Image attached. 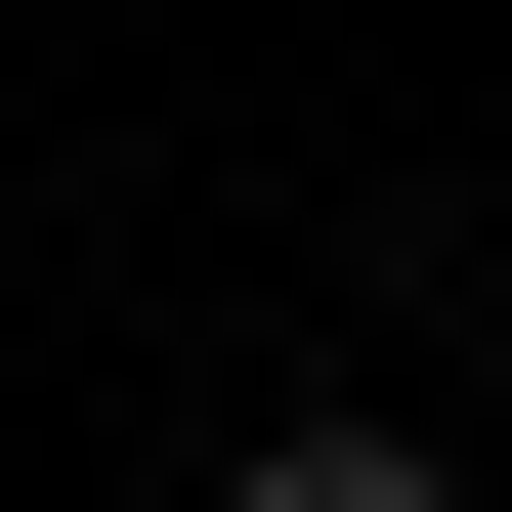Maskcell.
Segmentation results:
<instances>
[{"instance_id": "6da1fadb", "label": "cell", "mask_w": 512, "mask_h": 512, "mask_svg": "<svg viewBox=\"0 0 512 512\" xmlns=\"http://www.w3.org/2000/svg\"><path fill=\"white\" fill-rule=\"evenodd\" d=\"M214 512H470V470H427V427H384V384H342V427H256Z\"/></svg>"}]
</instances>
